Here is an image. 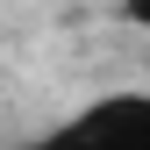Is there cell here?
<instances>
[{"mask_svg":"<svg viewBox=\"0 0 150 150\" xmlns=\"http://www.w3.org/2000/svg\"><path fill=\"white\" fill-rule=\"evenodd\" d=\"M36 150H150V93H107L57 122Z\"/></svg>","mask_w":150,"mask_h":150,"instance_id":"6da1fadb","label":"cell"},{"mask_svg":"<svg viewBox=\"0 0 150 150\" xmlns=\"http://www.w3.org/2000/svg\"><path fill=\"white\" fill-rule=\"evenodd\" d=\"M122 14H129L136 29H150V0H122Z\"/></svg>","mask_w":150,"mask_h":150,"instance_id":"7a4b0ae2","label":"cell"}]
</instances>
